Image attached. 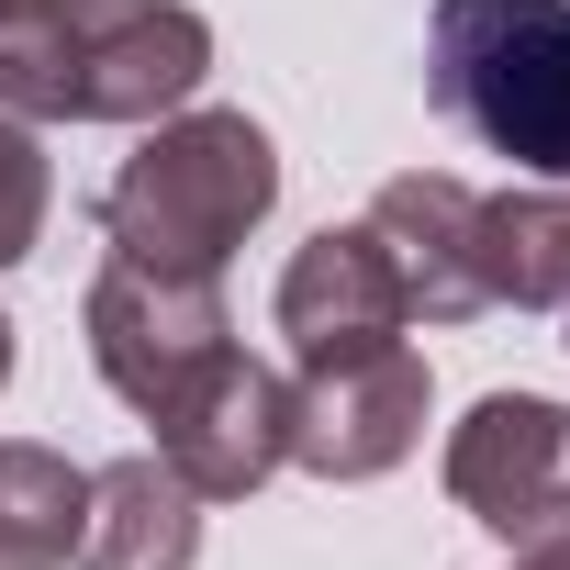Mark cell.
Returning a JSON list of instances; mask_svg holds the SVG:
<instances>
[{
    "label": "cell",
    "mask_w": 570,
    "mask_h": 570,
    "mask_svg": "<svg viewBox=\"0 0 570 570\" xmlns=\"http://www.w3.org/2000/svg\"><path fill=\"white\" fill-rule=\"evenodd\" d=\"M213 23L190 0H68L0 23V112L12 124H157L202 90Z\"/></svg>",
    "instance_id": "cell-1"
},
{
    "label": "cell",
    "mask_w": 570,
    "mask_h": 570,
    "mask_svg": "<svg viewBox=\"0 0 570 570\" xmlns=\"http://www.w3.org/2000/svg\"><path fill=\"white\" fill-rule=\"evenodd\" d=\"M279 202V146L246 112H157L146 146L101 179V246L146 257V268H190L224 279V257L268 224Z\"/></svg>",
    "instance_id": "cell-2"
},
{
    "label": "cell",
    "mask_w": 570,
    "mask_h": 570,
    "mask_svg": "<svg viewBox=\"0 0 570 570\" xmlns=\"http://www.w3.org/2000/svg\"><path fill=\"white\" fill-rule=\"evenodd\" d=\"M425 101L525 179H570V0H436Z\"/></svg>",
    "instance_id": "cell-3"
},
{
    "label": "cell",
    "mask_w": 570,
    "mask_h": 570,
    "mask_svg": "<svg viewBox=\"0 0 570 570\" xmlns=\"http://www.w3.org/2000/svg\"><path fill=\"white\" fill-rule=\"evenodd\" d=\"M79 336H90V370H101L135 414L179 403V392L235 347V325H224V279L146 268V257H101L90 303H79Z\"/></svg>",
    "instance_id": "cell-4"
},
{
    "label": "cell",
    "mask_w": 570,
    "mask_h": 570,
    "mask_svg": "<svg viewBox=\"0 0 570 570\" xmlns=\"http://www.w3.org/2000/svg\"><path fill=\"white\" fill-rule=\"evenodd\" d=\"M448 503L503 537V548H537V537H570V403L548 392H481L459 425H448Z\"/></svg>",
    "instance_id": "cell-5"
},
{
    "label": "cell",
    "mask_w": 570,
    "mask_h": 570,
    "mask_svg": "<svg viewBox=\"0 0 570 570\" xmlns=\"http://www.w3.org/2000/svg\"><path fill=\"white\" fill-rule=\"evenodd\" d=\"M425 448V358L392 336V347H358V358H314L292 381V470L314 481H381Z\"/></svg>",
    "instance_id": "cell-6"
},
{
    "label": "cell",
    "mask_w": 570,
    "mask_h": 570,
    "mask_svg": "<svg viewBox=\"0 0 570 570\" xmlns=\"http://www.w3.org/2000/svg\"><path fill=\"white\" fill-rule=\"evenodd\" d=\"M157 425V459L202 492V503H246V492H268L279 470H292V381H279L268 358H246V347H224L179 403H157L146 414Z\"/></svg>",
    "instance_id": "cell-7"
},
{
    "label": "cell",
    "mask_w": 570,
    "mask_h": 570,
    "mask_svg": "<svg viewBox=\"0 0 570 570\" xmlns=\"http://www.w3.org/2000/svg\"><path fill=\"white\" fill-rule=\"evenodd\" d=\"M403 325H414V314H403V279H392L370 213H358V224H325L314 246H292V268H279V336H292L303 370H314V358L392 347Z\"/></svg>",
    "instance_id": "cell-8"
},
{
    "label": "cell",
    "mask_w": 570,
    "mask_h": 570,
    "mask_svg": "<svg viewBox=\"0 0 570 570\" xmlns=\"http://www.w3.org/2000/svg\"><path fill=\"white\" fill-rule=\"evenodd\" d=\"M470 224H481V190H470V179H448V168L381 179L370 235H381V257H392V279H403V314H414V325H470V314H492V303H481V268H470Z\"/></svg>",
    "instance_id": "cell-9"
},
{
    "label": "cell",
    "mask_w": 570,
    "mask_h": 570,
    "mask_svg": "<svg viewBox=\"0 0 570 570\" xmlns=\"http://www.w3.org/2000/svg\"><path fill=\"white\" fill-rule=\"evenodd\" d=\"M202 559V492L135 448L112 470H90V514H79V570H190Z\"/></svg>",
    "instance_id": "cell-10"
},
{
    "label": "cell",
    "mask_w": 570,
    "mask_h": 570,
    "mask_svg": "<svg viewBox=\"0 0 570 570\" xmlns=\"http://www.w3.org/2000/svg\"><path fill=\"white\" fill-rule=\"evenodd\" d=\"M470 268H481V303L559 314V303H570V179H514V190H481Z\"/></svg>",
    "instance_id": "cell-11"
},
{
    "label": "cell",
    "mask_w": 570,
    "mask_h": 570,
    "mask_svg": "<svg viewBox=\"0 0 570 570\" xmlns=\"http://www.w3.org/2000/svg\"><path fill=\"white\" fill-rule=\"evenodd\" d=\"M79 514H90V470L0 436V570H68L79 559Z\"/></svg>",
    "instance_id": "cell-12"
},
{
    "label": "cell",
    "mask_w": 570,
    "mask_h": 570,
    "mask_svg": "<svg viewBox=\"0 0 570 570\" xmlns=\"http://www.w3.org/2000/svg\"><path fill=\"white\" fill-rule=\"evenodd\" d=\"M46 202H57L46 124H12V112H0V268H23V257H35V235H46Z\"/></svg>",
    "instance_id": "cell-13"
},
{
    "label": "cell",
    "mask_w": 570,
    "mask_h": 570,
    "mask_svg": "<svg viewBox=\"0 0 570 570\" xmlns=\"http://www.w3.org/2000/svg\"><path fill=\"white\" fill-rule=\"evenodd\" d=\"M514 570H570V537H537V548H514Z\"/></svg>",
    "instance_id": "cell-14"
},
{
    "label": "cell",
    "mask_w": 570,
    "mask_h": 570,
    "mask_svg": "<svg viewBox=\"0 0 570 570\" xmlns=\"http://www.w3.org/2000/svg\"><path fill=\"white\" fill-rule=\"evenodd\" d=\"M35 12H68V0H0V23H35Z\"/></svg>",
    "instance_id": "cell-15"
},
{
    "label": "cell",
    "mask_w": 570,
    "mask_h": 570,
    "mask_svg": "<svg viewBox=\"0 0 570 570\" xmlns=\"http://www.w3.org/2000/svg\"><path fill=\"white\" fill-rule=\"evenodd\" d=\"M12 358H23V347H12V314H0V392H12Z\"/></svg>",
    "instance_id": "cell-16"
},
{
    "label": "cell",
    "mask_w": 570,
    "mask_h": 570,
    "mask_svg": "<svg viewBox=\"0 0 570 570\" xmlns=\"http://www.w3.org/2000/svg\"><path fill=\"white\" fill-rule=\"evenodd\" d=\"M559 314H570V303H559Z\"/></svg>",
    "instance_id": "cell-17"
}]
</instances>
